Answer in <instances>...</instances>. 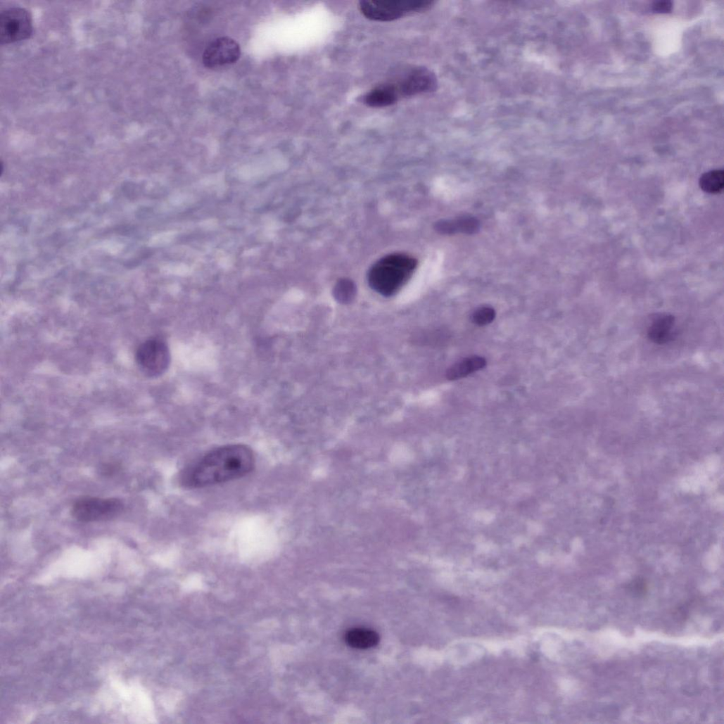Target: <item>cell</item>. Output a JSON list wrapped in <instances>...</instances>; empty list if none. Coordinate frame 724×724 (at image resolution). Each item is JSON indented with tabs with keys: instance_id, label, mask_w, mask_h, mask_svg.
<instances>
[{
	"instance_id": "6da1fadb",
	"label": "cell",
	"mask_w": 724,
	"mask_h": 724,
	"mask_svg": "<svg viewBox=\"0 0 724 724\" xmlns=\"http://www.w3.org/2000/svg\"><path fill=\"white\" fill-rule=\"evenodd\" d=\"M255 462L253 451L246 445L222 447L186 469L182 483L187 488L198 489L228 483L250 474Z\"/></svg>"
},
{
	"instance_id": "7a4b0ae2",
	"label": "cell",
	"mask_w": 724,
	"mask_h": 724,
	"mask_svg": "<svg viewBox=\"0 0 724 724\" xmlns=\"http://www.w3.org/2000/svg\"><path fill=\"white\" fill-rule=\"evenodd\" d=\"M417 265V260L408 255H386L369 269V284L377 293L384 297L393 296L407 283Z\"/></svg>"
},
{
	"instance_id": "3957f363",
	"label": "cell",
	"mask_w": 724,
	"mask_h": 724,
	"mask_svg": "<svg viewBox=\"0 0 724 724\" xmlns=\"http://www.w3.org/2000/svg\"><path fill=\"white\" fill-rule=\"evenodd\" d=\"M433 1L429 0H388V1H362L359 8L369 20L390 22L408 15L428 11Z\"/></svg>"
},
{
	"instance_id": "277c9868",
	"label": "cell",
	"mask_w": 724,
	"mask_h": 724,
	"mask_svg": "<svg viewBox=\"0 0 724 724\" xmlns=\"http://www.w3.org/2000/svg\"><path fill=\"white\" fill-rule=\"evenodd\" d=\"M136 362L141 371L149 378L163 375L171 364V353L167 343L157 338L143 342L136 352Z\"/></svg>"
},
{
	"instance_id": "5b68a950",
	"label": "cell",
	"mask_w": 724,
	"mask_h": 724,
	"mask_svg": "<svg viewBox=\"0 0 724 724\" xmlns=\"http://www.w3.org/2000/svg\"><path fill=\"white\" fill-rule=\"evenodd\" d=\"M33 34V21L30 13L25 8L13 7L1 12L0 15V43L11 44L31 37Z\"/></svg>"
},
{
	"instance_id": "8992f818",
	"label": "cell",
	"mask_w": 724,
	"mask_h": 724,
	"mask_svg": "<svg viewBox=\"0 0 724 724\" xmlns=\"http://www.w3.org/2000/svg\"><path fill=\"white\" fill-rule=\"evenodd\" d=\"M122 509L123 504L118 499L84 497L73 504L71 514L80 522L89 523L111 519L118 516Z\"/></svg>"
},
{
	"instance_id": "52a82bcc",
	"label": "cell",
	"mask_w": 724,
	"mask_h": 724,
	"mask_svg": "<svg viewBox=\"0 0 724 724\" xmlns=\"http://www.w3.org/2000/svg\"><path fill=\"white\" fill-rule=\"evenodd\" d=\"M391 84L399 99L434 91L438 85L436 75L424 68H414L400 81Z\"/></svg>"
},
{
	"instance_id": "ba28073f",
	"label": "cell",
	"mask_w": 724,
	"mask_h": 724,
	"mask_svg": "<svg viewBox=\"0 0 724 724\" xmlns=\"http://www.w3.org/2000/svg\"><path fill=\"white\" fill-rule=\"evenodd\" d=\"M241 56L239 44L229 37H220L205 49L203 55L204 65L217 68L236 63Z\"/></svg>"
},
{
	"instance_id": "9c48e42d",
	"label": "cell",
	"mask_w": 724,
	"mask_h": 724,
	"mask_svg": "<svg viewBox=\"0 0 724 724\" xmlns=\"http://www.w3.org/2000/svg\"><path fill=\"white\" fill-rule=\"evenodd\" d=\"M436 229L443 234H474L479 229V222L472 217H462L455 220L440 221L436 224Z\"/></svg>"
},
{
	"instance_id": "30bf717a",
	"label": "cell",
	"mask_w": 724,
	"mask_h": 724,
	"mask_svg": "<svg viewBox=\"0 0 724 724\" xmlns=\"http://www.w3.org/2000/svg\"><path fill=\"white\" fill-rule=\"evenodd\" d=\"M674 327L673 317L662 315L652 322L648 329V336L655 343H666L673 338Z\"/></svg>"
},
{
	"instance_id": "8fae6325",
	"label": "cell",
	"mask_w": 724,
	"mask_h": 724,
	"mask_svg": "<svg viewBox=\"0 0 724 724\" xmlns=\"http://www.w3.org/2000/svg\"><path fill=\"white\" fill-rule=\"evenodd\" d=\"M399 98L390 83L379 85L369 91L363 98V101L369 106L382 108L396 103Z\"/></svg>"
},
{
	"instance_id": "7c38bea8",
	"label": "cell",
	"mask_w": 724,
	"mask_h": 724,
	"mask_svg": "<svg viewBox=\"0 0 724 724\" xmlns=\"http://www.w3.org/2000/svg\"><path fill=\"white\" fill-rule=\"evenodd\" d=\"M486 364L484 357H470L451 367L447 372V377L450 381H457L483 369Z\"/></svg>"
},
{
	"instance_id": "4fadbf2b",
	"label": "cell",
	"mask_w": 724,
	"mask_h": 724,
	"mask_svg": "<svg viewBox=\"0 0 724 724\" xmlns=\"http://www.w3.org/2000/svg\"><path fill=\"white\" fill-rule=\"evenodd\" d=\"M345 640L351 647L358 649H367L378 644L379 636L373 630L357 628L348 632L345 635Z\"/></svg>"
},
{
	"instance_id": "5bb4252c",
	"label": "cell",
	"mask_w": 724,
	"mask_h": 724,
	"mask_svg": "<svg viewBox=\"0 0 724 724\" xmlns=\"http://www.w3.org/2000/svg\"><path fill=\"white\" fill-rule=\"evenodd\" d=\"M700 189L709 194H718L723 191L724 187V172L723 170H711L704 173L699 179Z\"/></svg>"
},
{
	"instance_id": "9a60e30c",
	"label": "cell",
	"mask_w": 724,
	"mask_h": 724,
	"mask_svg": "<svg viewBox=\"0 0 724 724\" xmlns=\"http://www.w3.org/2000/svg\"><path fill=\"white\" fill-rule=\"evenodd\" d=\"M356 294V286L349 279H340L334 288V296L336 300L343 305L351 303L355 300Z\"/></svg>"
},
{
	"instance_id": "2e32d148",
	"label": "cell",
	"mask_w": 724,
	"mask_h": 724,
	"mask_svg": "<svg viewBox=\"0 0 724 724\" xmlns=\"http://www.w3.org/2000/svg\"><path fill=\"white\" fill-rule=\"evenodd\" d=\"M495 317L496 312L494 309L490 307H483L474 312L471 319L474 324L478 326H485L493 322Z\"/></svg>"
},
{
	"instance_id": "e0dca14e",
	"label": "cell",
	"mask_w": 724,
	"mask_h": 724,
	"mask_svg": "<svg viewBox=\"0 0 724 724\" xmlns=\"http://www.w3.org/2000/svg\"><path fill=\"white\" fill-rule=\"evenodd\" d=\"M121 470V466L118 463H106L99 467V474L105 477L113 476Z\"/></svg>"
},
{
	"instance_id": "ac0fdd59",
	"label": "cell",
	"mask_w": 724,
	"mask_h": 724,
	"mask_svg": "<svg viewBox=\"0 0 724 724\" xmlns=\"http://www.w3.org/2000/svg\"><path fill=\"white\" fill-rule=\"evenodd\" d=\"M628 590L635 596L641 597L647 594V586L643 580L637 579L629 585Z\"/></svg>"
},
{
	"instance_id": "d6986e66",
	"label": "cell",
	"mask_w": 724,
	"mask_h": 724,
	"mask_svg": "<svg viewBox=\"0 0 724 724\" xmlns=\"http://www.w3.org/2000/svg\"><path fill=\"white\" fill-rule=\"evenodd\" d=\"M672 9V4L671 2H658L655 3L653 6V10L656 13H667L671 12Z\"/></svg>"
},
{
	"instance_id": "ffe728a7",
	"label": "cell",
	"mask_w": 724,
	"mask_h": 724,
	"mask_svg": "<svg viewBox=\"0 0 724 724\" xmlns=\"http://www.w3.org/2000/svg\"><path fill=\"white\" fill-rule=\"evenodd\" d=\"M174 270V272H176V274L180 275H184L189 273V272H190L189 267L184 264L176 265Z\"/></svg>"
}]
</instances>
